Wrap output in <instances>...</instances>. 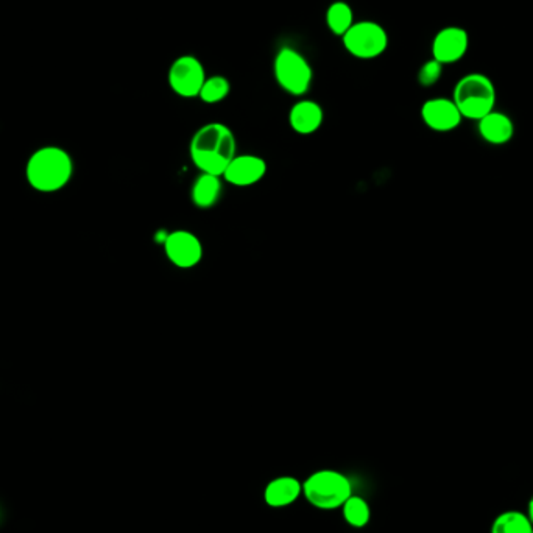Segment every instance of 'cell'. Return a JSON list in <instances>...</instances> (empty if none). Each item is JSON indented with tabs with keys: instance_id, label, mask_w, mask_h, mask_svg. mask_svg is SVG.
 I'll return each instance as SVG.
<instances>
[{
	"instance_id": "cell-1",
	"label": "cell",
	"mask_w": 533,
	"mask_h": 533,
	"mask_svg": "<svg viewBox=\"0 0 533 533\" xmlns=\"http://www.w3.org/2000/svg\"><path fill=\"white\" fill-rule=\"evenodd\" d=\"M236 136L220 122H210L195 131L189 153L200 173L223 177L228 164L236 157Z\"/></svg>"
},
{
	"instance_id": "cell-2",
	"label": "cell",
	"mask_w": 533,
	"mask_h": 533,
	"mask_svg": "<svg viewBox=\"0 0 533 533\" xmlns=\"http://www.w3.org/2000/svg\"><path fill=\"white\" fill-rule=\"evenodd\" d=\"M74 175V161L61 147H43L28 158L26 177L38 192H56L69 183Z\"/></svg>"
},
{
	"instance_id": "cell-3",
	"label": "cell",
	"mask_w": 533,
	"mask_h": 533,
	"mask_svg": "<svg viewBox=\"0 0 533 533\" xmlns=\"http://www.w3.org/2000/svg\"><path fill=\"white\" fill-rule=\"evenodd\" d=\"M353 495L350 477L337 469H317L302 480V497L318 510H337Z\"/></svg>"
},
{
	"instance_id": "cell-4",
	"label": "cell",
	"mask_w": 533,
	"mask_h": 533,
	"mask_svg": "<svg viewBox=\"0 0 533 533\" xmlns=\"http://www.w3.org/2000/svg\"><path fill=\"white\" fill-rule=\"evenodd\" d=\"M496 92L495 83L490 77L471 72L462 77L454 87L453 100L457 105L462 118L469 120H480L487 114L495 109Z\"/></svg>"
},
{
	"instance_id": "cell-5",
	"label": "cell",
	"mask_w": 533,
	"mask_h": 533,
	"mask_svg": "<svg viewBox=\"0 0 533 533\" xmlns=\"http://www.w3.org/2000/svg\"><path fill=\"white\" fill-rule=\"evenodd\" d=\"M273 74L281 89L295 97L307 94L313 85V66L302 52L293 47H281L273 63Z\"/></svg>"
},
{
	"instance_id": "cell-6",
	"label": "cell",
	"mask_w": 533,
	"mask_h": 533,
	"mask_svg": "<svg viewBox=\"0 0 533 533\" xmlns=\"http://www.w3.org/2000/svg\"><path fill=\"white\" fill-rule=\"evenodd\" d=\"M342 41L346 52L354 58L374 59L387 50L388 33L379 22L357 21Z\"/></svg>"
},
{
	"instance_id": "cell-7",
	"label": "cell",
	"mask_w": 533,
	"mask_h": 533,
	"mask_svg": "<svg viewBox=\"0 0 533 533\" xmlns=\"http://www.w3.org/2000/svg\"><path fill=\"white\" fill-rule=\"evenodd\" d=\"M206 78L205 66L192 55L178 56L169 67V87L179 97H199Z\"/></svg>"
},
{
	"instance_id": "cell-8",
	"label": "cell",
	"mask_w": 533,
	"mask_h": 533,
	"mask_svg": "<svg viewBox=\"0 0 533 533\" xmlns=\"http://www.w3.org/2000/svg\"><path fill=\"white\" fill-rule=\"evenodd\" d=\"M162 245L169 261L178 269H194L203 259V245L194 232L186 230L168 232Z\"/></svg>"
},
{
	"instance_id": "cell-9",
	"label": "cell",
	"mask_w": 533,
	"mask_h": 533,
	"mask_svg": "<svg viewBox=\"0 0 533 533\" xmlns=\"http://www.w3.org/2000/svg\"><path fill=\"white\" fill-rule=\"evenodd\" d=\"M432 58L443 66L456 65L469 49V35L464 27L447 26L432 41Z\"/></svg>"
},
{
	"instance_id": "cell-10",
	"label": "cell",
	"mask_w": 533,
	"mask_h": 533,
	"mask_svg": "<svg viewBox=\"0 0 533 533\" xmlns=\"http://www.w3.org/2000/svg\"><path fill=\"white\" fill-rule=\"evenodd\" d=\"M421 118L427 128L436 133H447L462 124V114L453 98L434 97L423 103Z\"/></svg>"
},
{
	"instance_id": "cell-11",
	"label": "cell",
	"mask_w": 533,
	"mask_h": 533,
	"mask_svg": "<svg viewBox=\"0 0 533 533\" xmlns=\"http://www.w3.org/2000/svg\"><path fill=\"white\" fill-rule=\"evenodd\" d=\"M267 173V162L256 155H236L228 164L223 179L236 188H250Z\"/></svg>"
},
{
	"instance_id": "cell-12",
	"label": "cell",
	"mask_w": 533,
	"mask_h": 533,
	"mask_svg": "<svg viewBox=\"0 0 533 533\" xmlns=\"http://www.w3.org/2000/svg\"><path fill=\"white\" fill-rule=\"evenodd\" d=\"M302 497V480L295 476H278L264 488V502L272 508H286Z\"/></svg>"
},
{
	"instance_id": "cell-13",
	"label": "cell",
	"mask_w": 533,
	"mask_h": 533,
	"mask_svg": "<svg viewBox=\"0 0 533 533\" xmlns=\"http://www.w3.org/2000/svg\"><path fill=\"white\" fill-rule=\"evenodd\" d=\"M323 108L313 100H298L289 111L291 128L302 136L313 135L323 125Z\"/></svg>"
},
{
	"instance_id": "cell-14",
	"label": "cell",
	"mask_w": 533,
	"mask_h": 533,
	"mask_svg": "<svg viewBox=\"0 0 533 533\" xmlns=\"http://www.w3.org/2000/svg\"><path fill=\"white\" fill-rule=\"evenodd\" d=\"M477 129H479L480 138L491 146H504L507 142H510L515 135V124L512 118L496 109L477 120Z\"/></svg>"
},
{
	"instance_id": "cell-15",
	"label": "cell",
	"mask_w": 533,
	"mask_h": 533,
	"mask_svg": "<svg viewBox=\"0 0 533 533\" xmlns=\"http://www.w3.org/2000/svg\"><path fill=\"white\" fill-rule=\"evenodd\" d=\"M223 190L221 177L200 173L190 188V200L199 210H210L219 203Z\"/></svg>"
},
{
	"instance_id": "cell-16",
	"label": "cell",
	"mask_w": 533,
	"mask_h": 533,
	"mask_svg": "<svg viewBox=\"0 0 533 533\" xmlns=\"http://www.w3.org/2000/svg\"><path fill=\"white\" fill-rule=\"evenodd\" d=\"M490 533H533V524L526 513L506 510L493 519Z\"/></svg>"
},
{
	"instance_id": "cell-17",
	"label": "cell",
	"mask_w": 533,
	"mask_h": 533,
	"mask_svg": "<svg viewBox=\"0 0 533 533\" xmlns=\"http://www.w3.org/2000/svg\"><path fill=\"white\" fill-rule=\"evenodd\" d=\"M354 13L346 2L337 0L334 4H331L326 10V26H328L331 33H334L335 36L343 38L353 24H354Z\"/></svg>"
},
{
	"instance_id": "cell-18",
	"label": "cell",
	"mask_w": 533,
	"mask_h": 533,
	"mask_svg": "<svg viewBox=\"0 0 533 533\" xmlns=\"http://www.w3.org/2000/svg\"><path fill=\"white\" fill-rule=\"evenodd\" d=\"M342 515L350 528H364L372 519V508L362 496L353 493L342 506Z\"/></svg>"
},
{
	"instance_id": "cell-19",
	"label": "cell",
	"mask_w": 533,
	"mask_h": 533,
	"mask_svg": "<svg viewBox=\"0 0 533 533\" xmlns=\"http://www.w3.org/2000/svg\"><path fill=\"white\" fill-rule=\"evenodd\" d=\"M230 92H231V83L227 77H208L200 91L199 98L208 105H216V103L223 102L230 96Z\"/></svg>"
},
{
	"instance_id": "cell-20",
	"label": "cell",
	"mask_w": 533,
	"mask_h": 533,
	"mask_svg": "<svg viewBox=\"0 0 533 533\" xmlns=\"http://www.w3.org/2000/svg\"><path fill=\"white\" fill-rule=\"evenodd\" d=\"M443 76V65L438 63L436 59L431 58L425 61V65L421 66L418 70V83L423 87H431L438 83V80Z\"/></svg>"
},
{
	"instance_id": "cell-21",
	"label": "cell",
	"mask_w": 533,
	"mask_h": 533,
	"mask_svg": "<svg viewBox=\"0 0 533 533\" xmlns=\"http://www.w3.org/2000/svg\"><path fill=\"white\" fill-rule=\"evenodd\" d=\"M526 515H528V519H530V523L533 524V495L530 496V499H528V512H526Z\"/></svg>"
}]
</instances>
